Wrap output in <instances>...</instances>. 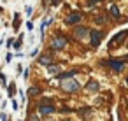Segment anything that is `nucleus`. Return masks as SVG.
<instances>
[{
  "mask_svg": "<svg viewBox=\"0 0 128 121\" xmlns=\"http://www.w3.org/2000/svg\"><path fill=\"white\" fill-rule=\"evenodd\" d=\"M100 40H102V34L96 32V30H93V32H91V44H93V46H98Z\"/></svg>",
  "mask_w": 128,
  "mask_h": 121,
  "instance_id": "f03ea898",
  "label": "nucleus"
},
{
  "mask_svg": "<svg viewBox=\"0 0 128 121\" xmlns=\"http://www.w3.org/2000/svg\"><path fill=\"white\" fill-rule=\"evenodd\" d=\"M90 2H91V4H93V2H98V0H90Z\"/></svg>",
  "mask_w": 128,
  "mask_h": 121,
  "instance_id": "4468645a",
  "label": "nucleus"
},
{
  "mask_svg": "<svg viewBox=\"0 0 128 121\" xmlns=\"http://www.w3.org/2000/svg\"><path fill=\"white\" fill-rule=\"evenodd\" d=\"M53 110H54V107H53V105H49V104H48V105H44V104H42V105H40V109H39V112H40V114H51Z\"/></svg>",
  "mask_w": 128,
  "mask_h": 121,
  "instance_id": "20e7f679",
  "label": "nucleus"
},
{
  "mask_svg": "<svg viewBox=\"0 0 128 121\" xmlns=\"http://www.w3.org/2000/svg\"><path fill=\"white\" fill-rule=\"evenodd\" d=\"M88 34V28H84V26H79L77 30H76V37H82V35H86Z\"/></svg>",
  "mask_w": 128,
  "mask_h": 121,
  "instance_id": "423d86ee",
  "label": "nucleus"
},
{
  "mask_svg": "<svg viewBox=\"0 0 128 121\" xmlns=\"http://www.w3.org/2000/svg\"><path fill=\"white\" fill-rule=\"evenodd\" d=\"M110 67H112L114 70H121V68L124 67V63H123V62H110Z\"/></svg>",
  "mask_w": 128,
  "mask_h": 121,
  "instance_id": "0eeeda50",
  "label": "nucleus"
},
{
  "mask_svg": "<svg viewBox=\"0 0 128 121\" xmlns=\"http://www.w3.org/2000/svg\"><path fill=\"white\" fill-rule=\"evenodd\" d=\"M63 121H68V119H63Z\"/></svg>",
  "mask_w": 128,
  "mask_h": 121,
  "instance_id": "2eb2a0df",
  "label": "nucleus"
},
{
  "mask_svg": "<svg viewBox=\"0 0 128 121\" xmlns=\"http://www.w3.org/2000/svg\"><path fill=\"white\" fill-rule=\"evenodd\" d=\"M110 14H112V16H119V9H118L116 6H112V7H110Z\"/></svg>",
  "mask_w": 128,
  "mask_h": 121,
  "instance_id": "9b49d317",
  "label": "nucleus"
},
{
  "mask_svg": "<svg viewBox=\"0 0 128 121\" xmlns=\"http://www.w3.org/2000/svg\"><path fill=\"white\" fill-rule=\"evenodd\" d=\"M79 20H81V14H72V16L67 20V23H68V25H70V23H77Z\"/></svg>",
  "mask_w": 128,
  "mask_h": 121,
  "instance_id": "6e6552de",
  "label": "nucleus"
},
{
  "mask_svg": "<svg viewBox=\"0 0 128 121\" xmlns=\"http://www.w3.org/2000/svg\"><path fill=\"white\" fill-rule=\"evenodd\" d=\"M39 63H40V65H51L53 60H51V56H40V58H39Z\"/></svg>",
  "mask_w": 128,
  "mask_h": 121,
  "instance_id": "39448f33",
  "label": "nucleus"
},
{
  "mask_svg": "<svg viewBox=\"0 0 128 121\" xmlns=\"http://www.w3.org/2000/svg\"><path fill=\"white\" fill-rule=\"evenodd\" d=\"M62 86H63V90H67V91H77V90H79V84H77L76 81H65Z\"/></svg>",
  "mask_w": 128,
  "mask_h": 121,
  "instance_id": "f257e3e1",
  "label": "nucleus"
},
{
  "mask_svg": "<svg viewBox=\"0 0 128 121\" xmlns=\"http://www.w3.org/2000/svg\"><path fill=\"white\" fill-rule=\"evenodd\" d=\"M65 44H67V39H63V37H56L54 40H53V48L56 49H62V48H65Z\"/></svg>",
  "mask_w": 128,
  "mask_h": 121,
  "instance_id": "7ed1b4c3",
  "label": "nucleus"
},
{
  "mask_svg": "<svg viewBox=\"0 0 128 121\" xmlns=\"http://www.w3.org/2000/svg\"><path fill=\"white\" fill-rule=\"evenodd\" d=\"M88 88H90V90H96V88H98V82H90Z\"/></svg>",
  "mask_w": 128,
  "mask_h": 121,
  "instance_id": "f8f14e48",
  "label": "nucleus"
},
{
  "mask_svg": "<svg viewBox=\"0 0 128 121\" xmlns=\"http://www.w3.org/2000/svg\"><path fill=\"white\" fill-rule=\"evenodd\" d=\"M60 2H62V0H53V4H54V6H56V4H60Z\"/></svg>",
  "mask_w": 128,
  "mask_h": 121,
  "instance_id": "ddd939ff",
  "label": "nucleus"
},
{
  "mask_svg": "<svg viewBox=\"0 0 128 121\" xmlns=\"http://www.w3.org/2000/svg\"><path fill=\"white\" fill-rule=\"evenodd\" d=\"M74 74H76L74 70H72V72H65V74H60V76H58L56 79H58V81H62V79H67V77H72Z\"/></svg>",
  "mask_w": 128,
  "mask_h": 121,
  "instance_id": "1a4fd4ad",
  "label": "nucleus"
},
{
  "mask_svg": "<svg viewBox=\"0 0 128 121\" xmlns=\"http://www.w3.org/2000/svg\"><path fill=\"white\" fill-rule=\"evenodd\" d=\"M39 93H40V90H39V88H35V86L28 88V95H39Z\"/></svg>",
  "mask_w": 128,
  "mask_h": 121,
  "instance_id": "9d476101",
  "label": "nucleus"
}]
</instances>
